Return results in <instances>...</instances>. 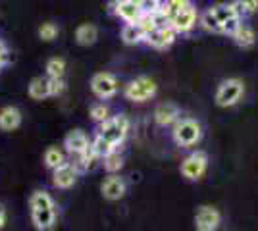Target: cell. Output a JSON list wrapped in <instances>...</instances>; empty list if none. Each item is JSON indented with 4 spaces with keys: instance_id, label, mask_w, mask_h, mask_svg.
<instances>
[{
    "instance_id": "ffe728a7",
    "label": "cell",
    "mask_w": 258,
    "mask_h": 231,
    "mask_svg": "<svg viewBox=\"0 0 258 231\" xmlns=\"http://www.w3.org/2000/svg\"><path fill=\"white\" fill-rule=\"evenodd\" d=\"M189 4H193V2H191V0H164V2H162L160 16L170 23L173 18H175L181 10H185Z\"/></svg>"
},
{
    "instance_id": "9a60e30c",
    "label": "cell",
    "mask_w": 258,
    "mask_h": 231,
    "mask_svg": "<svg viewBox=\"0 0 258 231\" xmlns=\"http://www.w3.org/2000/svg\"><path fill=\"white\" fill-rule=\"evenodd\" d=\"M100 191H102V197L108 198V200H119V198L125 195L127 185H125L123 177H119L118 174H110V176L102 181Z\"/></svg>"
},
{
    "instance_id": "6da1fadb",
    "label": "cell",
    "mask_w": 258,
    "mask_h": 231,
    "mask_svg": "<svg viewBox=\"0 0 258 231\" xmlns=\"http://www.w3.org/2000/svg\"><path fill=\"white\" fill-rule=\"evenodd\" d=\"M203 29L216 35H229L241 25V16L237 14L233 4H216L199 18Z\"/></svg>"
},
{
    "instance_id": "7c38bea8",
    "label": "cell",
    "mask_w": 258,
    "mask_h": 231,
    "mask_svg": "<svg viewBox=\"0 0 258 231\" xmlns=\"http://www.w3.org/2000/svg\"><path fill=\"white\" fill-rule=\"evenodd\" d=\"M77 168L72 162H66L60 168L52 170V185L56 189H72L77 181Z\"/></svg>"
},
{
    "instance_id": "9c48e42d",
    "label": "cell",
    "mask_w": 258,
    "mask_h": 231,
    "mask_svg": "<svg viewBox=\"0 0 258 231\" xmlns=\"http://www.w3.org/2000/svg\"><path fill=\"white\" fill-rule=\"evenodd\" d=\"M118 87L119 85H118L116 75H112V73H108V71H100V73L93 75V79H91V91L97 95L98 99H102V100L116 97Z\"/></svg>"
},
{
    "instance_id": "5b68a950",
    "label": "cell",
    "mask_w": 258,
    "mask_h": 231,
    "mask_svg": "<svg viewBox=\"0 0 258 231\" xmlns=\"http://www.w3.org/2000/svg\"><path fill=\"white\" fill-rule=\"evenodd\" d=\"M129 131V120L127 116H110L106 121L100 123V129L97 135H100L102 139H106L108 143H112L116 148L125 141Z\"/></svg>"
},
{
    "instance_id": "d4e9b609",
    "label": "cell",
    "mask_w": 258,
    "mask_h": 231,
    "mask_svg": "<svg viewBox=\"0 0 258 231\" xmlns=\"http://www.w3.org/2000/svg\"><path fill=\"white\" fill-rule=\"evenodd\" d=\"M231 4H233V8L237 10V14L241 16V20L247 18V16H252L254 12H258V0H233Z\"/></svg>"
},
{
    "instance_id": "ac0fdd59",
    "label": "cell",
    "mask_w": 258,
    "mask_h": 231,
    "mask_svg": "<svg viewBox=\"0 0 258 231\" xmlns=\"http://www.w3.org/2000/svg\"><path fill=\"white\" fill-rule=\"evenodd\" d=\"M22 125V112L16 106H4L0 110V129L2 131H14Z\"/></svg>"
},
{
    "instance_id": "f546056e",
    "label": "cell",
    "mask_w": 258,
    "mask_h": 231,
    "mask_svg": "<svg viewBox=\"0 0 258 231\" xmlns=\"http://www.w3.org/2000/svg\"><path fill=\"white\" fill-rule=\"evenodd\" d=\"M139 8L143 14H149V16H156L162 10V0H137Z\"/></svg>"
},
{
    "instance_id": "f1b7e54d",
    "label": "cell",
    "mask_w": 258,
    "mask_h": 231,
    "mask_svg": "<svg viewBox=\"0 0 258 231\" xmlns=\"http://www.w3.org/2000/svg\"><path fill=\"white\" fill-rule=\"evenodd\" d=\"M108 118H110V110H108V106L104 102H98V104H93V106H91V120L93 121L102 123V121H106Z\"/></svg>"
},
{
    "instance_id": "1f68e13d",
    "label": "cell",
    "mask_w": 258,
    "mask_h": 231,
    "mask_svg": "<svg viewBox=\"0 0 258 231\" xmlns=\"http://www.w3.org/2000/svg\"><path fill=\"white\" fill-rule=\"evenodd\" d=\"M6 225V208H4V204H0V229Z\"/></svg>"
},
{
    "instance_id": "ba28073f",
    "label": "cell",
    "mask_w": 258,
    "mask_h": 231,
    "mask_svg": "<svg viewBox=\"0 0 258 231\" xmlns=\"http://www.w3.org/2000/svg\"><path fill=\"white\" fill-rule=\"evenodd\" d=\"M181 176L187 181H199L208 170V154L205 150H195L181 162Z\"/></svg>"
},
{
    "instance_id": "484cf974",
    "label": "cell",
    "mask_w": 258,
    "mask_h": 231,
    "mask_svg": "<svg viewBox=\"0 0 258 231\" xmlns=\"http://www.w3.org/2000/svg\"><path fill=\"white\" fill-rule=\"evenodd\" d=\"M91 148L95 150V154H97L98 158H104V156H108V154H112L114 150H118L116 146L112 143H108L106 139H102L100 135H97L95 139H93V143H91Z\"/></svg>"
},
{
    "instance_id": "7402d4cb",
    "label": "cell",
    "mask_w": 258,
    "mask_h": 231,
    "mask_svg": "<svg viewBox=\"0 0 258 231\" xmlns=\"http://www.w3.org/2000/svg\"><path fill=\"white\" fill-rule=\"evenodd\" d=\"M121 41L125 44H139L145 41V31L137 23H125L121 27Z\"/></svg>"
},
{
    "instance_id": "2e32d148",
    "label": "cell",
    "mask_w": 258,
    "mask_h": 231,
    "mask_svg": "<svg viewBox=\"0 0 258 231\" xmlns=\"http://www.w3.org/2000/svg\"><path fill=\"white\" fill-rule=\"evenodd\" d=\"M64 146L70 154L79 156V154H83L87 148L91 146V143H89V137L85 135V131H81V129H74V131H70L68 135H66Z\"/></svg>"
},
{
    "instance_id": "52a82bcc",
    "label": "cell",
    "mask_w": 258,
    "mask_h": 231,
    "mask_svg": "<svg viewBox=\"0 0 258 231\" xmlns=\"http://www.w3.org/2000/svg\"><path fill=\"white\" fill-rule=\"evenodd\" d=\"M156 89L158 87H156L154 79L147 75H141L137 79H133V81H129L127 85H125L123 95L131 102H145V100L152 99L156 95Z\"/></svg>"
},
{
    "instance_id": "30bf717a",
    "label": "cell",
    "mask_w": 258,
    "mask_h": 231,
    "mask_svg": "<svg viewBox=\"0 0 258 231\" xmlns=\"http://www.w3.org/2000/svg\"><path fill=\"white\" fill-rule=\"evenodd\" d=\"M175 37H177V33L173 31L172 25H156L154 29H151L145 35V43L156 50H166L173 44Z\"/></svg>"
},
{
    "instance_id": "e0dca14e",
    "label": "cell",
    "mask_w": 258,
    "mask_h": 231,
    "mask_svg": "<svg viewBox=\"0 0 258 231\" xmlns=\"http://www.w3.org/2000/svg\"><path fill=\"white\" fill-rule=\"evenodd\" d=\"M177 120H179V108L175 104L164 102L160 106H156V110H154V121H156V125L168 127V125H173Z\"/></svg>"
},
{
    "instance_id": "603a6c76",
    "label": "cell",
    "mask_w": 258,
    "mask_h": 231,
    "mask_svg": "<svg viewBox=\"0 0 258 231\" xmlns=\"http://www.w3.org/2000/svg\"><path fill=\"white\" fill-rule=\"evenodd\" d=\"M43 160H44V166L50 168V170H56V168H60L62 164H66V156L58 146H48L44 150Z\"/></svg>"
},
{
    "instance_id": "5bb4252c",
    "label": "cell",
    "mask_w": 258,
    "mask_h": 231,
    "mask_svg": "<svg viewBox=\"0 0 258 231\" xmlns=\"http://www.w3.org/2000/svg\"><path fill=\"white\" fill-rule=\"evenodd\" d=\"M112 8H114V14L125 23H137L143 16L139 4L133 0H114Z\"/></svg>"
},
{
    "instance_id": "7a4b0ae2",
    "label": "cell",
    "mask_w": 258,
    "mask_h": 231,
    "mask_svg": "<svg viewBox=\"0 0 258 231\" xmlns=\"http://www.w3.org/2000/svg\"><path fill=\"white\" fill-rule=\"evenodd\" d=\"M31 221L39 231H52L56 225V204L46 191H35L29 198Z\"/></svg>"
},
{
    "instance_id": "277c9868",
    "label": "cell",
    "mask_w": 258,
    "mask_h": 231,
    "mask_svg": "<svg viewBox=\"0 0 258 231\" xmlns=\"http://www.w3.org/2000/svg\"><path fill=\"white\" fill-rule=\"evenodd\" d=\"M243 95H245V83L237 77H229V79H224L218 85L214 100L216 104L222 106V108H231L243 99Z\"/></svg>"
},
{
    "instance_id": "4dcf8cb0",
    "label": "cell",
    "mask_w": 258,
    "mask_h": 231,
    "mask_svg": "<svg viewBox=\"0 0 258 231\" xmlns=\"http://www.w3.org/2000/svg\"><path fill=\"white\" fill-rule=\"evenodd\" d=\"M6 62H8V48L4 43H0V67L6 66Z\"/></svg>"
},
{
    "instance_id": "4fadbf2b",
    "label": "cell",
    "mask_w": 258,
    "mask_h": 231,
    "mask_svg": "<svg viewBox=\"0 0 258 231\" xmlns=\"http://www.w3.org/2000/svg\"><path fill=\"white\" fill-rule=\"evenodd\" d=\"M199 22V12L195 8L193 4H189L185 10H181L175 18H173L170 25L173 27V31L179 35V33H189L193 29L195 25Z\"/></svg>"
},
{
    "instance_id": "3957f363",
    "label": "cell",
    "mask_w": 258,
    "mask_h": 231,
    "mask_svg": "<svg viewBox=\"0 0 258 231\" xmlns=\"http://www.w3.org/2000/svg\"><path fill=\"white\" fill-rule=\"evenodd\" d=\"M172 137L173 143L177 144V146H183V148L195 146L201 141V137H203V127L193 118H179L173 123Z\"/></svg>"
},
{
    "instance_id": "cb8c5ba5",
    "label": "cell",
    "mask_w": 258,
    "mask_h": 231,
    "mask_svg": "<svg viewBox=\"0 0 258 231\" xmlns=\"http://www.w3.org/2000/svg\"><path fill=\"white\" fill-rule=\"evenodd\" d=\"M64 75H66L64 58H50L46 62V77H50V79H64Z\"/></svg>"
},
{
    "instance_id": "8fae6325",
    "label": "cell",
    "mask_w": 258,
    "mask_h": 231,
    "mask_svg": "<svg viewBox=\"0 0 258 231\" xmlns=\"http://www.w3.org/2000/svg\"><path fill=\"white\" fill-rule=\"evenodd\" d=\"M222 223V214L214 206H201L195 214V229L216 231Z\"/></svg>"
},
{
    "instance_id": "8992f818",
    "label": "cell",
    "mask_w": 258,
    "mask_h": 231,
    "mask_svg": "<svg viewBox=\"0 0 258 231\" xmlns=\"http://www.w3.org/2000/svg\"><path fill=\"white\" fill-rule=\"evenodd\" d=\"M64 79H50V77H35L29 83V97L33 100H44L50 97H58L64 93Z\"/></svg>"
},
{
    "instance_id": "44dd1931",
    "label": "cell",
    "mask_w": 258,
    "mask_h": 231,
    "mask_svg": "<svg viewBox=\"0 0 258 231\" xmlns=\"http://www.w3.org/2000/svg\"><path fill=\"white\" fill-rule=\"evenodd\" d=\"M98 39V29L93 23H81L76 29V41L81 46H91L95 44Z\"/></svg>"
},
{
    "instance_id": "83f0119b",
    "label": "cell",
    "mask_w": 258,
    "mask_h": 231,
    "mask_svg": "<svg viewBox=\"0 0 258 231\" xmlns=\"http://www.w3.org/2000/svg\"><path fill=\"white\" fill-rule=\"evenodd\" d=\"M58 33H60V29H58V25L52 22H46L39 27V37H41L43 41H46V43L54 41V39L58 37Z\"/></svg>"
},
{
    "instance_id": "d6986e66",
    "label": "cell",
    "mask_w": 258,
    "mask_h": 231,
    "mask_svg": "<svg viewBox=\"0 0 258 231\" xmlns=\"http://www.w3.org/2000/svg\"><path fill=\"white\" fill-rule=\"evenodd\" d=\"M231 39H233V43L237 46H241V48H248V46H252V44L256 43V33H254V29L252 27H248V25H239L235 31L231 33Z\"/></svg>"
},
{
    "instance_id": "4316f807",
    "label": "cell",
    "mask_w": 258,
    "mask_h": 231,
    "mask_svg": "<svg viewBox=\"0 0 258 231\" xmlns=\"http://www.w3.org/2000/svg\"><path fill=\"white\" fill-rule=\"evenodd\" d=\"M102 160H104L102 166H104V170H106L108 174H118L119 170L123 168V158H121V154L118 150H114L112 154L104 156Z\"/></svg>"
}]
</instances>
